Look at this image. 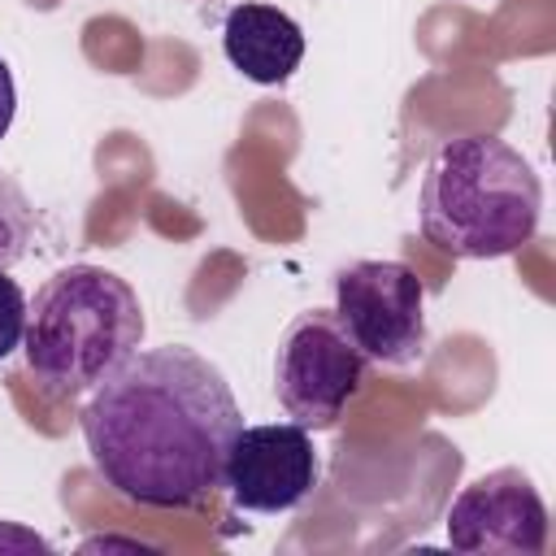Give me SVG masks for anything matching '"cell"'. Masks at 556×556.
Listing matches in <instances>:
<instances>
[{
	"label": "cell",
	"instance_id": "cell-4",
	"mask_svg": "<svg viewBox=\"0 0 556 556\" xmlns=\"http://www.w3.org/2000/svg\"><path fill=\"white\" fill-rule=\"evenodd\" d=\"M365 387V356L339 326L334 308L300 313L274 356V391L287 417L304 430H330Z\"/></svg>",
	"mask_w": 556,
	"mask_h": 556
},
{
	"label": "cell",
	"instance_id": "cell-5",
	"mask_svg": "<svg viewBox=\"0 0 556 556\" xmlns=\"http://www.w3.org/2000/svg\"><path fill=\"white\" fill-rule=\"evenodd\" d=\"M334 317L374 365H413L426 352V287L404 261H352L334 274Z\"/></svg>",
	"mask_w": 556,
	"mask_h": 556
},
{
	"label": "cell",
	"instance_id": "cell-10",
	"mask_svg": "<svg viewBox=\"0 0 556 556\" xmlns=\"http://www.w3.org/2000/svg\"><path fill=\"white\" fill-rule=\"evenodd\" d=\"M22 334H26V295L9 278V269H0V361H9L22 348Z\"/></svg>",
	"mask_w": 556,
	"mask_h": 556
},
{
	"label": "cell",
	"instance_id": "cell-2",
	"mask_svg": "<svg viewBox=\"0 0 556 556\" xmlns=\"http://www.w3.org/2000/svg\"><path fill=\"white\" fill-rule=\"evenodd\" d=\"M543 213L534 165L495 135L447 139L421 174V235L465 261L521 252Z\"/></svg>",
	"mask_w": 556,
	"mask_h": 556
},
{
	"label": "cell",
	"instance_id": "cell-7",
	"mask_svg": "<svg viewBox=\"0 0 556 556\" xmlns=\"http://www.w3.org/2000/svg\"><path fill=\"white\" fill-rule=\"evenodd\" d=\"M447 543L469 556H539L547 547V508L517 465L469 482L447 508Z\"/></svg>",
	"mask_w": 556,
	"mask_h": 556
},
{
	"label": "cell",
	"instance_id": "cell-6",
	"mask_svg": "<svg viewBox=\"0 0 556 556\" xmlns=\"http://www.w3.org/2000/svg\"><path fill=\"white\" fill-rule=\"evenodd\" d=\"M222 486L239 513H291L317 486V447L304 426L274 421V426H239Z\"/></svg>",
	"mask_w": 556,
	"mask_h": 556
},
{
	"label": "cell",
	"instance_id": "cell-9",
	"mask_svg": "<svg viewBox=\"0 0 556 556\" xmlns=\"http://www.w3.org/2000/svg\"><path fill=\"white\" fill-rule=\"evenodd\" d=\"M35 235V208L30 195L17 187V178H9L0 169V269H13Z\"/></svg>",
	"mask_w": 556,
	"mask_h": 556
},
{
	"label": "cell",
	"instance_id": "cell-3",
	"mask_svg": "<svg viewBox=\"0 0 556 556\" xmlns=\"http://www.w3.org/2000/svg\"><path fill=\"white\" fill-rule=\"evenodd\" d=\"M143 343L135 287L104 265L56 269L26 304V369L52 395H83Z\"/></svg>",
	"mask_w": 556,
	"mask_h": 556
},
{
	"label": "cell",
	"instance_id": "cell-8",
	"mask_svg": "<svg viewBox=\"0 0 556 556\" xmlns=\"http://www.w3.org/2000/svg\"><path fill=\"white\" fill-rule=\"evenodd\" d=\"M222 48H226V61L243 78H252L261 87H278L304 61V30L295 26L291 13H282L274 4L243 0L222 22Z\"/></svg>",
	"mask_w": 556,
	"mask_h": 556
},
{
	"label": "cell",
	"instance_id": "cell-11",
	"mask_svg": "<svg viewBox=\"0 0 556 556\" xmlns=\"http://www.w3.org/2000/svg\"><path fill=\"white\" fill-rule=\"evenodd\" d=\"M13 113H17V91H13V74H9V65H4V56H0V139L9 135Z\"/></svg>",
	"mask_w": 556,
	"mask_h": 556
},
{
	"label": "cell",
	"instance_id": "cell-1",
	"mask_svg": "<svg viewBox=\"0 0 556 556\" xmlns=\"http://www.w3.org/2000/svg\"><path fill=\"white\" fill-rule=\"evenodd\" d=\"M243 413L226 374L195 348L130 352L78 413L91 469L143 508H200L222 491V465Z\"/></svg>",
	"mask_w": 556,
	"mask_h": 556
}]
</instances>
